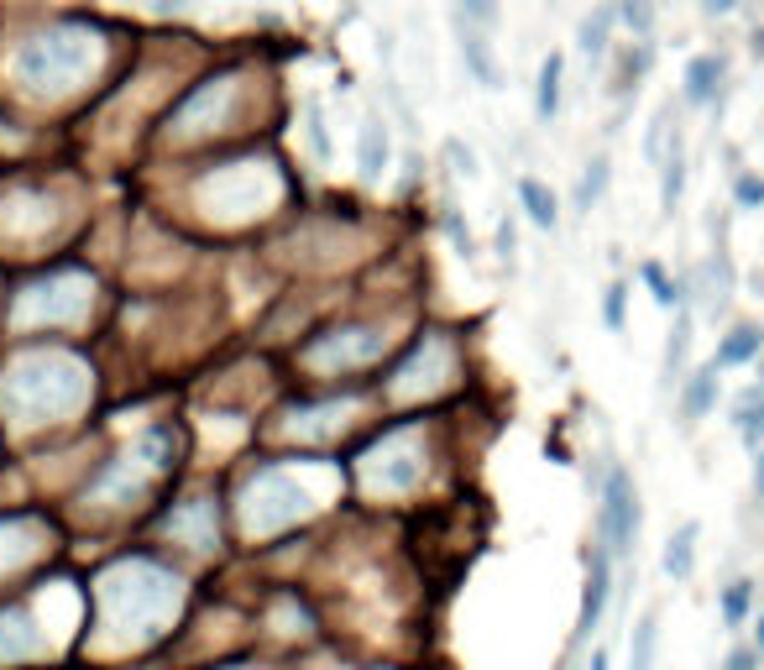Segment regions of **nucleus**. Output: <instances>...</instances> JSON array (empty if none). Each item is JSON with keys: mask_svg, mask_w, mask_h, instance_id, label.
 Returning <instances> with one entry per match:
<instances>
[{"mask_svg": "<svg viewBox=\"0 0 764 670\" xmlns=\"http://www.w3.org/2000/svg\"><path fill=\"white\" fill-rule=\"evenodd\" d=\"M634 534H639V493H634V477L623 466H613L607 487H602V540H607V555H628L634 551Z\"/></svg>", "mask_w": 764, "mask_h": 670, "instance_id": "obj_1", "label": "nucleus"}, {"mask_svg": "<svg viewBox=\"0 0 764 670\" xmlns=\"http://www.w3.org/2000/svg\"><path fill=\"white\" fill-rule=\"evenodd\" d=\"M382 346H387V335L361 331V340H320V346H310V357H314V361H325V367H346V361L378 357Z\"/></svg>", "mask_w": 764, "mask_h": 670, "instance_id": "obj_2", "label": "nucleus"}, {"mask_svg": "<svg viewBox=\"0 0 764 670\" xmlns=\"http://www.w3.org/2000/svg\"><path fill=\"white\" fill-rule=\"evenodd\" d=\"M461 58L472 63V73H477L487 90H498V79H502L498 58H493V48H487V37H482L477 26H466V22H461Z\"/></svg>", "mask_w": 764, "mask_h": 670, "instance_id": "obj_3", "label": "nucleus"}, {"mask_svg": "<svg viewBox=\"0 0 764 670\" xmlns=\"http://www.w3.org/2000/svg\"><path fill=\"white\" fill-rule=\"evenodd\" d=\"M607 608V555L592 561V576H587V598H581V619H576V634H592Z\"/></svg>", "mask_w": 764, "mask_h": 670, "instance_id": "obj_4", "label": "nucleus"}, {"mask_svg": "<svg viewBox=\"0 0 764 670\" xmlns=\"http://www.w3.org/2000/svg\"><path fill=\"white\" fill-rule=\"evenodd\" d=\"M764 351V335L754 331V325H739V331L728 335L722 346H717V357H713V367H743V361H754Z\"/></svg>", "mask_w": 764, "mask_h": 670, "instance_id": "obj_5", "label": "nucleus"}, {"mask_svg": "<svg viewBox=\"0 0 764 670\" xmlns=\"http://www.w3.org/2000/svg\"><path fill=\"white\" fill-rule=\"evenodd\" d=\"M560 111V53H549L545 69H540V90H534V116L540 120H555Z\"/></svg>", "mask_w": 764, "mask_h": 670, "instance_id": "obj_6", "label": "nucleus"}, {"mask_svg": "<svg viewBox=\"0 0 764 670\" xmlns=\"http://www.w3.org/2000/svg\"><path fill=\"white\" fill-rule=\"evenodd\" d=\"M613 22H618V5H598L587 22H581V32H576V43L592 53V58H602L607 53V32H613Z\"/></svg>", "mask_w": 764, "mask_h": 670, "instance_id": "obj_7", "label": "nucleus"}, {"mask_svg": "<svg viewBox=\"0 0 764 670\" xmlns=\"http://www.w3.org/2000/svg\"><path fill=\"white\" fill-rule=\"evenodd\" d=\"M717 79H722V58H692V69H686V100H713L717 95Z\"/></svg>", "mask_w": 764, "mask_h": 670, "instance_id": "obj_8", "label": "nucleus"}, {"mask_svg": "<svg viewBox=\"0 0 764 670\" xmlns=\"http://www.w3.org/2000/svg\"><path fill=\"white\" fill-rule=\"evenodd\" d=\"M713 404H717V367H702L692 383H686L681 408H686V419H702V414H713Z\"/></svg>", "mask_w": 764, "mask_h": 670, "instance_id": "obj_9", "label": "nucleus"}, {"mask_svg": "<svg viewBox=\"0 0 764 670\" xmlns=\"http://www.w3.org/2000/svg\"><path fill=\"white\" fill-rule=\"evenodd\" d=\"M519 199H524V216L534 220V226H555V194L540 184V178H519Z\"/></svg>", "mask_w": 764, "mask_h": 670, "instance_id": "obj_10", "label": "nucleus"}, {"mask_svg": "<svg viewBox=\"0 0 764 670\" xmlns=\"http://www.w3.org/2000/svg\"><path fill=\"white\" fill-rule=\"evenodd\" d=\"M382 168H387V131H382V120L372 116L367 126H361V173L378 178Z\"/></svg>", "mask_w": 764, "mask_h": 670, "instance_id": "obj_11", "label": "nucleus"}, {"mask_svg": "<svg viewBox=\"0 0 764 670\" xmlns=\"http://www.w3.org/2000/svg\"><path fill=\"white\" fill-rule=\"evenodd\" d=\"M749 608H754V581H733V587L722 592V623L739 628V623L749 619Z\"/></svg>", "mask_w": 764, "mask_h": 670, "instance_id": "obj_12", "label": "nucleus"}, {"mask_svg": "<svg viewBox=\"0 0 764 670\" xmlns=\"http://www.w3.org/2000/svg\"><path fill=\"white\" fill-rule=\"evenodd\" d=\"M692 540H696V524H681V534L670 540V551H665L670 576H692Z\"/></svg>", "mask_w": 764, "mask_h": 670, "instance_id": "obj_13", "label": "nucleus"}, {"mask_svg": "<svg viewBox=\"0 0 764 670\" xmlns=\"http://www.w3.org/2000/svg\"><path fill=\"white\" fill-rule=\"evenodd\" d=\"M739 430H743V446H760L764 440V398H743L739 404Z\"/></svg>", "mask_w": 764, "mask_h": 670, "instance_id": "obj_14", "label": "nucleus"}, {"mask_svg": "<svg viewBox=\"0 0 764 670\" xmlns=\"http://www.w3.org/2000/svg\"><path fill=\"white\" fill-rule=\"evenodd\" d=\"M618 22L634 26L639 37H649V26H655V5H649V0H618Z\"/></svg>", "mask_w": 764, "mask_h": 670, "instance_id": "obj_15", "label": "nucleus"}, {"mask_svg": "<svg viewBox=\"0 0 764 670\" xmlns=\"http://www.w3.org/2000/svg\"><path fill=\"white\" fill-rule=\"evenodd\" d=\"M602 189H607V158H598V163H592V173L581 178V189H576V205L587 210V205H592Z\"/></svg>", "mask_w": 764, "mask_h": 670, "instance_id": "obj_16", "label": "nucleus"}, {"mask_svg": "<svg viewBox=\"0 0 764 670\" xmlns=\"http://www.w3.org/2000/svg\"><path fill=\"white\" fill-rule=\"evenodd\" d=\"M733 199H739L743 210H760V205H764V178H754V173H743L739 184H733Z\"/></svg>", "mask_w": 764, "mask_h": 670, "instance_id": "obj_17", "label": "nucleus"}, {"mask_svg": "<svg viewBox=\"0 0 764 670\" xmlns=\"http://www.w3.org/2000/svg\"><path fill=\"white\" fill-rule=\"evenodd\" d=\"M681 184H686V173H681V152H670V158H665V189H660L665 210H675V194H681Z\"/></svg>", "mask_w": 764, "mask_h": 670, "instance_id": "obj_18", "label": "nucleus"}, {"mask_svg": "<svg viewBox=\"0 0 764 670\" xmlns=\"http://www.w3.org/2000/svg\"><path fill=\"white\" fill-rule=\"evenodd\" d=\"M649 655H655V619H645L634 634V670H649Z\"/></svg>", "mask_w": 764, "mask_h": 670, "instance_id": "obj_19", "label": "nucleus"}, {"mask_svg": "<svg viewBox=\"0 0 764 670\" xmlns=\"http://www.w3.org/2000/svg\"><path fill=\"white\" fill-rule=\"evenodd\" d=\"M645 284L655 288V299H660L665 310H670V304H675V299H681V293H675V284H665V273H660V267H655V263H645Z\"/></svg>", "mask_w": 764, "mask_h": 670, "instance_id": "obj_20", "label": "nucleus"}, {"mask_svg": "<svg viewBox=\"0 0 764 670\" xmlns=\"http://www.w3.org/2000/svg\"><path fill=\"white\" fill-rule=\"evenodd\" d=\"M623 293H628V288L613 284V288H607V304H602V320H607L613 331H623Z\"/></svg>", "mask_w": 764, "mask_h": 670, "instance_id": "obj_21", "label": "nucleus"}, {"mask_svg": "<svg viewBox=\"0 0 764 670\" xmlns=\"http://www.w3.org/2000/svg\"><path fill=\"white\" fill-rule=\"evenodd\" d=\"M461 11H466V16H472V22H498V0H461Z\"/></svg>", "mask_w": 764, "mask_h": 670, "instance_id": "obj_22", "label": "nucleus"}, {"mask_svg": "<svg viewBox=\"0 0 764 670\" xmlns=\"http://www.w3.org/2000/svg\"><path fill=\"white\" fill-rule=\"evenodd\" d=\"M310 142H314V152L320 158H331V137H325V120H320V111L310 105Z\"/></svg>", "mask_w": 764, "mask_h": 670, "instance_id": "obj_23", "label": "nucleus"}, {"mask_svg": "<svg viewBox=\"0 0 764 670\" xmlns=\"http://www.w3.org/2000/svg\"><path fill=\"white\" fill-rule=\"evenodd\" d=\"M749 666H754V649H739V655L728 660V670H749Z\"/></svg>", "mask_w": 764, "mask_h": 670, "instance_id": "obj_24", "label": "nucleus"}, {"mask_svg": "<svg viewBox=\"0 0 764 670\" xmlns=\"http://www.w3.org/2000/svg\"><path fill=\"white\" fill-rule=\"evenodd\" d=\"M702 5H707V11H713V16H728V11H733V5H739V0H702Z\"/></svg>", "mask_w": 764, "mask_h": 670, "instance_id": "obj_25", "label": "nucleus"}, {"mask_svg": "<svg viewBox=\"0 0 764 670\" xmlns=\"http://www.w3.org/2000/svg\"><path fill=\"white\" fill-rule=\"evenodd\" d=\"M754 487H760V498H764V451H760V472H754Z\"/></svg>", "mask_w": 764, "mask_h": 670, "instance_id": "obj_26", "label": "nucleus"}, {"mask_svg": "<svg viewBox=\"0 0 764 670\" xmlns=\"http://www.w3.org/2000/svg\"><path fill=\"white\" fill-rule=\"evenodd\" d=\"M754 639H760V649H764V613H760V628H754Z\"/></svg>", "mask_w": 764, "mask_h": 670, "instance_id": "obj_27", "label": "nucleus"}, {"mask_svg": "<svg viewBox=\"0 0 764 670\" xmlns=\"http://www.w3.org/2000/svg\"><path fill=\"white\" fill-rule=\"evenodd\" d=\"M163 5H167V11H173V5H184V0H163Z\"/></svg>", "mask_w": 764, "mask_h": 670, "instance_id": "obj_28", "label": "nucleus"}, {"mask_svg": "<svg viewBox=\"0 0 764 670\" xmlns=\"http://www.w3.org/2000/svg\"><path fill=\"white\" fill-rule=\"evenodd\" d=\"M760 378H764V372H760Z\"/></svg>", "mask_w": 764, "mask_h": 670, "instance_id": "obj_29", "label": "nucleus"}]
</instances>
